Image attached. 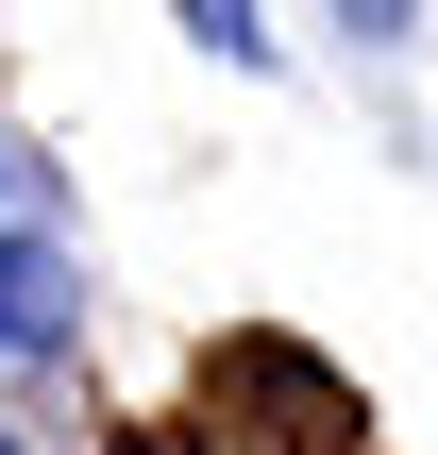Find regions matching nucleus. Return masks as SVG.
Wrapping results in <instances>:
<instances>
[{"label": "nucleus", "mask_w": 438, "mask_h": 455, "mask_svg": "<svg viewBox=\"0 0 438 455\" xmlns=\"http://www.w3.org/2000/svg\"><path fill=\"white\" fill-rule=\"evenodd\" d=\"M0 186H17V135H0Z\"/></svg>", "instance_id": "20e7f679"}, {"label": "nucleus", "mask_w": 438, "mask_h": 455, "mask_svg": "<svg viewBox=\"0 0 438 455\" xmlns=\"http://www.w3.org/2000/svg\"><path fill=\"white\" fill-rule=\"evenodd\" d=\"M0 455H17V439H0Z\"/></svg>", "instance_id": "39448f33"}, {"label": "nucleus", "mask_w": 438, "mask_h": 455, "mask_svg": "<svg viewBox=\"0 0 438 455\" xmlns=\"http://www.w3.org/2000/svg\"><path fill=\"white\" fill-rule=\"evenodd\" d=\"M186 34H203V51H236V68L270 51V17H253V0H186Z\"/></svg>", "instance_id": "f03ea898"}, {"label": "nucleus", "mask_w": 438, "mask_h": 455, "mask_svg": "<svg viewBox=\"0 0 438 455\" xmlns=\"http://www.w3.org/2000/svg\"><path fill=\"white\" fill-rule=\"evenodd\" d=\"M338 17H354L371 51H388V34H422V0H338Z\"/></svg>", "instance_id": "7ed1b4c3"}, {"label": "nucleus", "mask_w": 438, "mask_h": 455, "mask_svg": "<svg viewBox=\"0 0 438 455\" xmlns=\"http://www.w3.org/2000/svg\"><path fill=\"white\" fill-rule=\"evenodd\" d=\"M68 338H84V287H68V253L0 220V355H68Z\"/></svg>", "instance_id": "f257e3e1"}]
</instances>
